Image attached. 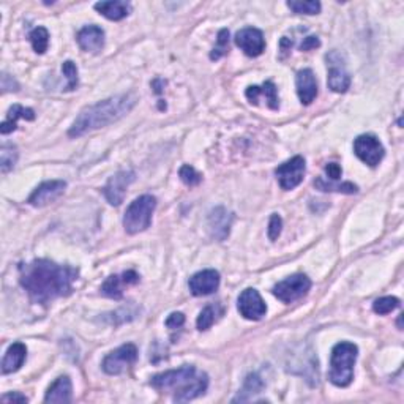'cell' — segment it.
I'll return each instance as SVG.
<instances>
[{"label": "cell", "mask_w": 404, "mask_h": 404, "mask_svg": "<svg viewBox=\"0 0 404 404\" xmlns=\"http://www.w3.org/2000/svg\"><path fill=\"white\" fill-rule=\"evenodd\" d=\"M136 101L138 97L134 93H125V95H117L98 101L97 105L87 106L76 117L68 134L71 138H79L93 129L111 125V123L121 121L123 116H127L136 105Z\"/></svg>", "instance_id": "obj_2"}, {"label": "cell", "mask_w": 404, "mask_h": 404, "mask_svg": "<svg viewBox=\"0 0 404 404\" xmlns=\"http://www.w3.org/2000/svg\"><path fill=\"white\" fill-rule=\"evenodd\" d=\"M18 89H19L18 82L14 81L10 75L3 73V76H2V90L3 92H10V90H18Z\"/></svg>", "instance_id": "obj_37"}, {"label": "cell", "mask_w": 404, "mask_h": 404, "mask_svg": "<svg viewBox=\"0 0 404 404\" xmlns=\"http://www.w3.org/2000/svg\"><path fill=\"white\" fill-rule=\"evenodd\" d=\"M398 307H400V300L396 297H382L377 299L376 302L373 303V310H375V313L377 314H388Z\"/></svg>", "instance_id": "obj_32"}, {"label": "cell", "mask_w": 404, "mask_h": 404, "mask_svg": "<svg viewBox=\"0 0 404 404\" xmlns=\"http://www.w3.org/2000/svg\"><path fill=\"white\" fill-rule=\"evenodd\" d=\"M139 279H141V277H139L134 270L123 272L122 275H112L103 283L101 294L110 299L121 300L123 297V289L128 286H133V284H138Z\"/></svg>", "instance_id": "obj_16"}, {"label": "cell", "mask_w": 404, "mask_h": 404, "mask_svg": "<svg viewBox=\"0 0 404 404\" xmlns=\"http://www.w3.org/2000/svg\"><path fill=\"white\" fill-rule=\"evenodd\" d=\"M281 227H283L281 216L273 214L270 216V223H268V239L275 242L279 237V234H281Z\"/></svg>", "instance_id": "obj_35"}, {"label": "cell", "mask_w": 404, "mask_h": 404, "mask_svg": "<svg viewBox=\"0 0 404 404\" xmlns=\"http://www.w3.org/2000/svg\"><path fill=\"white\" fill-rule=\"evenodd\" d=\"M179 175L180 179H182V182L188 186H196L202 182V175L193 168V166H188V164L182 166Z\"/></svg>", "instance_id": "obj_34"}, {"label": "cell", "mask_w": 404, "mask_h": 404, "mask_svg": "<svg viewBox=\"0 0 404 404\" xmlns=\"http://www.w3.org/2000/svg\"><path fill=\"white\" fill-rule=\"evenodd\" d=\"M150 386L160 392H174V401L186 403L204 395L209 387V376L193 365H184L179 370L155 375L150 379Z\"/></svg>", "instance_id": "obj_3"}, {"label": "cell", "mask_w": 404, "mask_h": 404, "mask_svg": "<svg viewBox=\"0 0 404 404\" xmlns=\"http://www.w3.org/2000/svg\"><path fill=\"white\" fill-rule=\"evenodd\" d=\"M25 355H27V349L23 343H14L8 348L7 354H5L2 360V373L3 375H10V373L18 371L23 366Z\"/></svg>", "instance_id": "obj_21"}, {"label": "cell", "mask_w": 404, "mask_h": 404, "mask_svg": "<svg viewBox=\"0 0 404 404\" xmlns=\"http://www.w3.org/2000/svg\"><path fill=\"white\" fill-rule=\"evenodd\" d=\"M184 324H185V316L182 313H173L168 319H166V325H168L169 329H179L182 327Z\"/></svg>", "instance_id": "obj_36"}, {"label": "cell", "mask_w": 404, "mask_h": 404, "mask_svg": "<svg viewBox=\"0 0 404 404\" xmlns=\"http://www.w3.org/2000/svg\"><path fill=\"white\" fill-rule=\"evenodd\" d=\"M79 270L70 266H60L48 259H37L19 267V281L34 303L48 305L55 299L73 292V284Z\"/></svg>", "instance_id": "obj_1"}, {"label": "cell", "mask_w": 404, "mask_h": 404, "mask_svg": "<svg viewBox=\"0 0 404 404\" xmlns=\"http://www.w3.org/2000/svg\"><path fill=\"white\" fill-rule=\"evenodd\" d=\"M136 360H138V348L134 344L128 343L111 352L110 355H106L101 366L103 370H105V373L114 376V375H121V373L128 370V368L131 366Z\"/></svg>", "instance_id": "obj_9"}, {"label": "cell", "mask_w": 404, "mask_h": 404, "mask_svg": "<svg viewBox=\"0 0 404 404\" xmlns=\"http://www.w3.org/2000/svg\"><path fill=\"white\" fill-rule=\"evenodd\" d=\"M312 289V279L303 273H295L273 286V295L284 303H292L305 297Z\"/></svg>", "instance_id": "obj_6"}, {"label": "cell", "mask_w": 404, "mask_h": 404, "mask_svg": "<svg viewBox=\"0 0 404 404\" xmlns=\"http://www.w3.org/2000/svg\"><path fill=\"white\" fill-rule=\"evenodd\" d=\"M239 312L245 319L259 320L267 313V307L256 289H245L239 297Z\"/></svg>", "instance_id": "obj_12"}, {"label": "cell", "mask_w": 404, "mask_h": 404, "mask_svg": "<svg viewBox=\"0 0 404 404\" xmlns=\"http://www.w3.org/2000/svg\"><path fill=\"white\" fill-rule=\"evenodd\" d=\"M359 348L354 343H338L331 351L329 379L336 387H348L354 379V365Z\"/></svg>", "instance_id": "obj_4"}, {"label": "cell", "mask_w": 404, "mask_h": 404, "mask_svg": "<svg viewBox=\"0 0 404 404\" xmlns=\"http://www.w3.org/2000/svg\"><path fill=\"white\" fill-rule=\"evenodd\" d=\"M354 153L365 164L375 168L382 162L386 150L375 134H362L354 141Z\"/></svg>", "instance_id": "obj_8"}, {"label": "cell", "mask_w": 404, "mask_h": 404, "mask_svg": "<svg viewBox=\"0 0 404 404\" xmlns=\"http://www.w3.org/2000/svg\"><path fill=\"white\" fill-rule=\"evenodd\" d=\"M314 186L320 191H336V193H346V194H354L359 191V186L351 184V182H343V184H336V180H331V182H327V180L323 177H318L314 180Z\"/></svg>", "instance_id": "obj_26"}, {"label": "cell", "mask_w": 404, "mask_h": 404, "mask_svg": "<svg viewBox=\"0 0 404 404\" xmlns=\"http://www.w3.org/2000/svg\"><path fill=\"white\" fill-rule=\"evenodd\" d=\"M295 86H297V95L300 98V103L305 106L312 105L314 98L318 97V81H316L313 70H300L297 77H295Z\"/></svg>", "instance_id": "obj_18"}, {"label": "cell", "mask_w": 404, "mask_h": 404, "mask_svg": "<svg viewBox=\"0 0 404 404\" xmlns=\"http://www.w3.org/2000/svg\"><path fill=\"white\" fill-rule=\"evenodd\" d=\"M325 173H327V175L331 180H338L341 177V174H343V171H341L340 164L329 163L327 166H325Z\"/></svg>", "instance_id": "obj_38"}, {"label": "cell", "mask_w": 404, "mask_h": 404, "mask_svg": "<svg viewBox=\"0 0 404 404\" xmlns=\"http://www.w3.org/2000/svg\"><path fill=\"white\" fill-rule=\"evenodd\" d=\"M227 53H229V30L223 29V30H220L218 41H216V46L214 48V51H212L210 59L218 60V59H221L223 55H226Z\"/></svg>", "instance_id": "obj_31"}, {"label": "cell", "mask_w": 404, "mask_h": 404, "mask_svg": "<svg viewBox=\"0 0 404 404\" xmlns=\"http://www.w3.org/2000/svg\"><path fill=\"white\" fill-rule=\"evenodd\" d=\"M236 45L245 53L248 57H257L266 49V40L264 34L255 27H245L236 35Z\"/></svg>", "instance_id": "obj_14"}, {"label": "cell", "mask_w": 404, "mask_h": 404, "mask_svg": "<svg viewBox=\"0 0 404 404\" xmlns=\"http://www.w3.org/2000/svg\"><path fill=\"white\" fill-rule=\"evenodd\" d=\"M264 387H266V384H264L261 377L257 375H250L245 379V384H243V388L239 392V395L232 401H253L257 393H261L264 390Z\"/></svg>", "instance_id": "obj_25"}, {"label": "cell", "mask_w": 404, "mask_h": 404, "mask_svg": "<svg viewBox=\"0 0 404 404\" xmlns=\"http://www.w3.org/2000/svg\"><path fill=\"white\" fill-rule=\"evenodd\" d=\"M288 7L297 14H318L320 12V3L314 2V0H308V2L291 0V2H288Z\"/></svg>", "instance_id": "obj_30"}, {"label": "cell", "mask_w": 404, "mask_h": 404, "mask_svg": "<svg viewBox=\"0 0 404 404\" xmlns=\"http://www.w3.org/2000/svg\"><path fill=\"white\" fill-rule=\"evenodd\" d=\"M320 46V41L318 37H305L302 45H300V49L302 51H310V49H316Z\"/></svg>", "instance_id": "obj_39"}, {"label": "cell", "mask_w": 404, "mask_h": 404, "mask_svg": "<svg viewBox=\"0 0 404 404\" xmlns=\"http://www.w3.org/2000/svg\"><path fill=\"white\" fill-rule=\"evenodd\" d=\"M3 403H27L29 398L21 395V393H8V395L2 396Z\"/></svg>", "instance_id": "obj_40"}, {"label": "cell", "mask_w": 404, "mask_h": 404, "mask_svg": "<svg viewBox=\"0 0 404 404\" xmlns=\"http://www.w3.org/2000/svg\"><path fill=\"white\" fill-rule=\"evenodd\" d=\"M136 174L133 171H121L116 175L108 180V184L103 188V194L111 205H121L125 198L127 188L134 182Z\"/></svg>", "instance_id": "obj_11"}, {"label": "cell", "mask_w": 404, "mask_h": 404, "mask_svg": "<svg viewBox=\"0 0 404 404\" xmlns=\"http://www.w3.org/2000/svg\"><path fill=\"white\" fill-rule=\"evenodd\" d=\"M221 314H223V307H220V305H209V307H205L201 312L196 325H198L199 330L210 329Z\"/></svg>", "instance_id": "obj_27"}, {"label": "cell", "mask_w": 404, "mask_h": 404, "mask_svg": "<svg viewBox=\"0 0 404 404\" xmlns=\"http://www.w3.org/2000/svg\"><path fill=\"white\" fill-rule=\"evenodd\" d=\"M62 71H64V75L66 76V79H68V84H66L65 90L66 92H71L77 89V84H79V79H77V68L76 65L73 64L71 60H66L64 62V65H62Z\"/></svg>", "instance_id": "obj_33"}, {"label": "cell", "mask_w": 404, "mask_h": 404, "mask_svg": "<svg viewBox=\"0 0 404 404\" xmlns=\"http://www.w3.org/2000/svg\"><path fill=\"white\" fill-rule=\"evenodd\" d=\"M18 118H24V121H34L35 112L30 108H24L21 105H13L10 108L7 121H5L2 125H0V133L8 134L16 129L18 127Z\"/></svg>", "instance_id": "obj_24"}, {"label": "cell", "mask_w": 404, "mask_h": 404, "mask_svg": "<svg viewBox=\"0 0 404 404\" xmlns=\"http://www.w3.org/2000/svg\"><path fill=\"white\" fill-rule=\"evenodd\" d=\"M232 221H234V215L231 212H227L225 207H215V209H212L209 218H207L210 236L215 240H226L227 236H229Z\"/></svg>", "instance_id": "obj_13"}, {"label": "cell", "mask_w": 404, "mask_h": 404, "mask_svg": "<svg viewBox=\"0 0 404 404\" xmlns=\"http://www.w3.org/2000/svg\"><path fill=\"white\" fill-rule=\"evenodd\" d=\"M45 403H71V381L68 376H60L46 392Z\"/></svg>", "instance_id": "obj_23"}, {"label": "cell", "mask_w": 404, "mask_h": 404, "mask_svg": "<svg viewBox=\"0 0 404 404\" xmlns=\"http://www.w3.org/2000/svg\"><path fill=\"white\" fill-rule=\"evenodd\" d=\"M30 43H32L35 53L37 54H45L46 49H48L49 45V32L45 27H37L34 29L29 35Z\"/></svg>", "instance_id": "obj_29"}, {"label": "cell", "mask_w": 404, "mask_h": 404, "mask_svg": "<svg viewBox=\"0 0 404 404\" xmlns=\"http://www.w3.org/2000/svg\"><path fill=\"white\" fill-rule=\"evenodd\" d=\"M66 188V182L64 180H49V182L41 184L37 190L30 194L29 204L34 207L48 205L55 199H59Z\"/></svg>", "instance_id": "obj_15"}, {"label": "cell", "mask_w": 404, "mask_h": 404, "mask_svg": "<svg viewBox=\"0 0 404 404\" xmlns=\"http://www.w3.org/2000/svg\"><path fill=\"white\" fill-rule=\"evenodd\" d=\"M325 60H327L329 66V89L336 93H344L351 86V75L348 73V70H346L344 57L341 55L338 51H330V53L325 55Z\"/></svg>", "instance_id": "obj_7"}, {"label": "cell", "mask_w": 404, "mask_h": 404, "mask_svg": "<svg viewBox=\"0 0 404 404\" xmlns=\"http://www.w3.org/2000/svg\"><path fill=\"white\" fill-rule=\"evenodd\" d=\"M95 10L103 16L111 21H121L127 18L131 12V5L121 0H110V2H98L95 3Z\"/></svg>", "instance_id": "obj_22"}, {"label": "cell", "mask_w": 404, "mask_h": 404, "mask_svg": "<svg viewBox=\"0 0 404 404\" xmlns=\"http://www.w3.org/2000/svg\"><path fill=\"white\" fill-rule=\"evenodd\" d=\"M305 171H307L305 160L297 155V157L288 160L286 163L278 166L275 169V175L279 186H281L284 191H289L302 184Z\"/></svg>", "instance_id": "obj_10"}, {"label": "cell", "mask_w": 404, "mask_h": 404, "mask_svg": "<svg viewBox=\"0 0 404 404\" xmlns=\"http://www.w3.org/2000/svg\"><path fill=\"white\" fill-rule=\"evenodd\" d=\"M245 95L248 98V101L251 103V105H257L259 103V98L264 97L267 101V106L270 108V110L277 111L279 108V100H278V92H277V86L273 84L272 81H267L264 82L262 86H251L248 87Z\"/></svg>", "instance_id": "obj_20"}, {"label": "cell", "mask_w": 404, "mask_h": 404, "mask_svg": "<svg viewBox=\"0 0 404 404\" xmlns=\"http://www.w3.org/2000/svg\"><path fill=\"white\" fill-rule=\"evenodd\" d=\"M18 162V149L13 144H3L0 149V171L3 174H7L8 171L14 168V164Z\"/></svg>", "instance_id": "obj_28"}, {"label": "cell", "mask_w": 404, "mask_h": 404, "mask_svg": "<svg viewBox=\"0 0 404 404\" xmlns=\"http://www.w3.org/2000/svg\"><path fill=\"white\" fill-rule=\"evenodd\" d=\"M155 207H157V199L150 194L139 196L129 204L123 216V226L128 234H139L147 229L152 223Z\"/></svg>", "instance_id": "obj_5"}, {"label": "cell", "mask_w": 404, "mask_h": 404, "mask_svg": "<svg viewBox=\"0 0 404 404\" xmlns=\"http://www.w3.org/2000/svg\"><path fill=\"white\" fill-rule=\"evenodd\" d=\"M77 45L81 46L82 51L86 53H100L105 46V32L98 25H87V27L81 29L77 34Z\"/></svg>", "instance_id": "obj_19"}, {"label": "cell", "mask_w": 404, "mask_h": 404, "mask_svg": "<svg viewBox=\"0 0 404 404\" xmlns=\"http://www.w3.org/2000/svg\"><path fill=\"white\" fill-rule=\"evenodd\" d=\"M190 291L196 297L214 294L220 286V273L216 270H202L190 278Z\"/></svg>", "instance_id": "obj_17"}]
</instances>
